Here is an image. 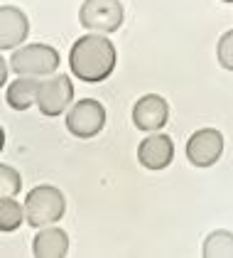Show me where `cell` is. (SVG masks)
I'll list each match as a JSON object with an SVG mask.
<instances>
[{
  "mask_svg": "<svg viewBox=\"0 0 233 258\" xmlns=\"http://www.w3.org/2000/svg\"><path fill=\"white\" fill-rule=\"evenodd\" d=\"M30 35V20L15 5L0 8V52L3 49H18Z\"/></svg>",
  "mask_w": 233,
  "mask_h": 258,
  "instance_id": "30bf717a",
  "label": "cell"
},
{
  "mask_svg": "<svg viewBox=\"0 0 233 258\" xmlns=\"http://www.w3.org/2000/svg\"><path fill=\"white\" fill-rule=\"evenodd\" d=\"M25 221L32 229L42 226H52L66 212V199L61 195V189L52 184H37L27 197H25Z\"/></svg>",
  "mask_w": 233,
  "mask_h": 258,
  "instance_id": "7a4b0ae2",
  "label": "cell"
},
{
  "mask_svg": "<svg viewBox=\"0 0 233 258\" xmlns=\"http://www.w3.org/2000/svg\"><path fill=\"white\" fill-rule=\"evenodd\" d=\"M170 120V103L157 96V94H145L135 101L133 106V123L137 131L145 133H155L160 128H165Z\"/></svg>",
  "mask_w": 233,
  "mask_h": 258,
  "instance_id": "ba28073f",
  "label": "cell"
},
{
  "mask_svg": "<svg viewBox=\"0 0 233 258\" xmlns=\"http://www.w3.org/2000/svg\"><path fill=\"white\" fill-rule=\"evenodd\" d=\"M22 221H25V207L18 204L15 197L0 199V231L3 234L18 231Z\"/></svg>",
  "mask_w": 233,
  "mask_h": 258,
  "instance_id": "5bb4252c",
  "label": "cell"
},
{
  "mask_svg": "<svg viewBox=\"0 0 233 258\" xmlns=\"http://www.w3.org/2000/svg\"><path fill=\"white\" fill-rule=\"evenodd\" d=\"M175 160V140L170 136H147L137 145V162L145 167V170H152V172H160V170H167Z\"/></svg>",
  "mask_w": 233,
  "mask_h": 258,
  "instance_id": "9c48e42d",
  "label": "cell"
},
{
  "mask_svg": "<svg viewBox=\"0 0 233 258\" xmlns=\"http://www.w3.org/2000/svg\"><path fill=\"white\" fill-rule=\"evenodd\" d=\"M106 125V108L96 99H81L66 111V131L76 138H94Z\"/></svg>",
  "mask_w": 233,
  "mask_h": 258,
  "instance_id": "5b68a950",
  "label": "cell"
},
{
  "mask_svg": "<svg viewBox=\"0 0 233 258\" xmlns=\"http://www.w3.org/2000/svg\"><path fill=\"white\" fill-rule=\"evenodd\" d=\"M223 153V136L216 128H201L187 140V160L194 167H211Z\"/></svg>",
  "mask_w": 233,
  "mask_h": 258,
  "instance_id": "52a82bcc",
  "label": "cell"
},
{
  "mask_svg": "<svg viewBox=\"0 0 233 258\" xmlns=\"http://www.w3.org/2000/svg\"><path fill=\"white\" fill-rule=\"evenodd\" d=\"M118 61L116 44L108 37H101L98 32L84 35L71 44L69 52V67L76 74V79L86 81V84H98L106 81Z\"/></svg>",
  "mask_w": 233,
  "mask_h": 258,
  "instance_id": "6da1fadb",
  "label": "cell"
},
{
  "mask_svg": "<svg viewBox=\"0 0 233 258\" xmlns=\"http://www.w3.org/2000/svg\"><path fill=\"white\" fill-rule=\"evenodd\" d=\"M69 253V236L59 226H42L32 241V256L35 258H64Z\"/></svg>",
  "mask_w": 233,
  "mask_h": 258,
  "instance_id": "8fae6325",
  "label": "cell"
},
{
  "mask_svg": "<svg viewBox=\"0 0 233 258\" xmlns=\"http://www.w3.org/2000/svg\"><path fill=\"white\" fill-rule=\"evenodd\" d=\"M37 91H39V79L37 77H20L8 86V106L13 111H27L30 106L37 103Z\"/></svg>",
  "mask_w": 233,
  "mask_h": 258,
  "instance_id": "7c38bea8",
  "label": "cell"
},
{
  "mask_svg": "<svg viewBox=\"0 0 233 258\" xmlns=\"http://www.w3.org/2000/svg\"><path fill=\"white\" fill-rule=\"evenodd\" d=\"M3 148H5V131H3V125H0V153H3Z\"/></svg>",
  "mask_w": 233,
  "mask_h": 258,
  "instance_id": "ac0fdd59",
  "label": "cell"
},
{
  "mask_svg": "<svg viewBox=\"0 0 233 258\" xmlns=\"http://www.w3.org/2000/svg\"><path fill=\"white\" fill-rule=\"evenodd\" d=\"M5 81H8V64H5V59L0 57V89L5 86Z\"/></svg>",
  "mask_w": 233,
  "mask_h": 258,
  "instance_id": "e0dca14e",
  "label": "cell"
},
{
  "mask_svg": "<svg viewBox=\"0 0 233 258\" xmlns=\"http://www.w3.org/2000/svg\"><path fill=\"white\" fill-rule=\"evenodd\" d=\"M10 69L18 77H49L59 69V52L49 44H25L13 52Z\"/></svg>",
  "mask_w": 233,
  "mask_h": 258,
  "instance_id": "3957f363",
  "label": "cell"
},
{
  "mask_svg": "<svg viewBox=\"0 0 233 258\" xmlns=\"http://www.w3.org/2000/svg\"><path fill=\"white\" fill-rule=\"evenodd\" d=\"M20 189H22V177H20V172L15 167L0 162V199L15 197V195H20Z\"/></svg>",
  "mask_w": 233,
  "mask_h": 258,
  "instance_id": "9a60e30c",
  "label": "cell"
},
{
  "mask_svg": "<svg viewBox=\"0 0 233 258\" xmlns=\"http://www.w3.org/2000/svg\"><path fill=\"white\" fill-rule=\"evenodd\" d=\"M74 99V84L69 77L57 74V77H49V79L39 81V91H37V108L42 116H61Z\"/></svg>",
  "mask_w": 233,
  "mask_h": 258,
  "instance_id": "8992f818",
  "label": "cell"
},
{
  "mask_svg": "<svg viewBox=\"0 0 233 258\" xmlns=\"http://www.w3.org/2000/svg\"><path fill=\"white\" fill-rule=\"evenodd\" d=\"M204 258H233V234L231 231H211L204 241Z\"/></svg>",
  "mask_w": 233,
  "mask_h": 258,
  "instance_id": "4fadbf2b",
  "label": "cell"
},
{
  "mask_svg": "<svg viewBox=\"0 0 233 258\" xmlns=\"http://www.w3.org/2000/svg\"><path fill=\"white\" fill-rule=\"evenodd\" d=\"M123 5L120 0H84L79 8V22L81 27L91 30V32H116L123 25Z\"/></svg>",
  "mask_w": 233,
  "mask_h": 258,
  "instance_id": "277c9868",
  "label": "cell"
},
{
  "mask_svg": "<svg viewBox=\"0 0 233 258\" xmlns=\"http://www.w3.org/2000/svg\"><path fill=\"white\" fill-rule=\"evenodd\" d=\"M216 57H218V64H221L223 69L233 72V30L221 35L218 47H216Z\"/></svg>",
  "mask_w": 233,
  "mask_h": 258,
  "instance_id": "2e32d148",
  "label": "cell"
},
{
  "mask_svg": "<svg viewBox=\"0 0 233 258\" xmlns=\"http://www.w3.org/2000/svg\"><path fill=\"white\" fill-rule=\"evenodd\" d=\"M223 3H233V0H223Z\"/></svg>",
  "mask_w": 233,
  "mask_h": 258,
  "instance_id": "d6986e66",
  "label": "cell"
}]
</instances>
